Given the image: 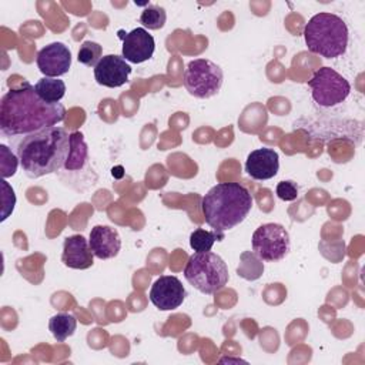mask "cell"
I'll return each mask as SVG.
<instances>
[{
  "label": "cell",
  "mask_w": 365,
  "mask_h": 365,
  "mask_svg": "<svg viewBox=\"0 0 365 365\" xmlns=\"http://www.w3.org/2000/svg\"><path fill=\"white\" fill-rule=\"evenodd\" d=\"M187 297L182 282L174 275H161L154 281L150 289V301L160 311L178 308Z\"/></svg>",
  "instance_id": "9"
},
{
  "label": "cell",
  "mask_w": 365,
  "mask_h": 365,
  "mask_svg": "<svg viewBox=\"0 0 365 365\" xmlns=\"http://www.w3.org/2000/svg\"><path fill=\"white\" fill-rule=\"evenodd\" d=\"M304 38L311 53L325 58H336L346 51L348 27L346 23L334 13H318L312 16L304 27Z\"/></svg>",
  "instance_id": "4"
},
{
  "label": "cell",
  "mask_w": 365,
  "mask_h": 365,
  "mask_svg": "<svg viewBox=\"0 0 365 365\" xmlns=\"http://www.w3.org/2000/svg\"><path fill=\"white\" fill-rule=\"evenodd\" d=\"M252 204V195L242 184L218 182L202 197L201 211L212 231L224 235L247 218Z\"/></svg>",
  "instance_id": "3"
},
{
  "label": "cell",
  "mask_w": 365,
  "mask_h": 365,
  "mask_svg": "<svg viewBox=\"0 0 365 365\" xmlns=\"http://www.w3.org/2000/svg\"><path fill=\"white\" fill-rule=\"evenodd\" d=\"M131 73L130 64L117 54H107L101 57L98 64L94 67V78L100 86L104 87H120L127 83Z\"/></svg>",
  "instance_id": "12"
},
{
  "label": "cell",
  "mask_w": 365,
  "mask_h": 365,
  "mask_svg": "<svg viewBox=\"0 0 365 365\" xmlns=\"http://www.w3.org/2000/svg\"><path fill=\"white\" fill-rule=\"evenodd\" d=\"M88 158L87 144L84 141V135L80 131H74L70 134V153L67 161L64 164L66 171L81 170Z\"/></svg>",
  "instance_id": "16"
},
{
  "label": "cell",
  "mask_w": 365,
  "mask_h": 365,
  "mask_svg": "<svg viewBox=\"0 0 365 365\" xmlns=\"http://www.w3.org/2000/svg\"><path fill=\"white\" fill-rule=\"evenodd\" d=\"M167 20V13L164 7L158 4H147V7L140 14V23L148 30H160L164 27Z\"/></svg>",
  "instance_id": "20"
},
{
  "label": "cell",
  "mask_w": 365,
  "mask_h": 365,
  "mask_svg": "<svg viewBox=\"0 0 365 365\" xmlns=\"http://www.w3.org/2000/svg\"><path fill=\"white\" fill-rule=\"evenodd\" d=\"M36 63L44 77L57 78L68 73L71 66V51L64 43L54 41L44 46L37 53Z\"/></svg>",
  "instance_id": "10"
},
{
  "label": "cell",
  "mask_w": 365,
  "mask_h": 365,
  "mask_svg": "<svg viewBox=\"0 0 365 365\" xmlns=\"http://www.w3.org/2000/svg\"><path fill=\"white\" fill-rule=\"evenodd\" d=\"M70 153V134L57 125L23 135L16 145L20 165L29 178H38L64 168Z\"/></svg>",
  "instance_id": "2"
},
{
  "label": "cell",
  "mask_w": 365,
  "mask_h": 365,
  "mask_svg": "<svg viewBox=\"0 0 365 365\" xmlns=\"http://www.w3.org/2000/svg\"><path fill=\"white\" fill-rule=\"evenodd\" d=\"M1 190H3V197H1V201H3V210H1V221H4L14 210V205H16V195H14V191L13 188L9 185V182L6 180L1 181Z\"/></svg>",
  "instance_id": "22"
},
{
  "label": "cell",
  "mask_w": 365,
  "mask_h": 365,
  "mask_svg": "<svg viewBox=\"0 0 365 365\" xmlns=\"http://www.w3.org/2000/svg\"><path fill=\"white\" fill-rule=\"evenodd\" d=\"M184 277L190 285L205 295L222 289L230 278L224 259L211 251L192 254L184 268Z\"/></svg>",
  "instance_id": "5"
},
{
  "label": "cell",
  "mask_w": 365,
  "mask_h": 365,
  "mask_svg": "<svg viewBox=\"0 0 365 365\" xmlns=\"http://www.w3.org/2000/svg\"><path fill=\"white\" fill-rule=\"evenodd\" d=\"M222 80L224 74L218 64L207 58H195L187 64L182 84L191 96L210 98L221 90Z\"/></svg>",
  "instance_id": "6"
},
{
  "label": "cell",
  "mask_w": 365,
  "mask_h": 365,
  "mask_svg": "<svg viewBox=\"0 0 365 365\" xmlns=\"http://www.w3.org/2000/svg\"><path fill=\"white\" fill-rule=\"evenodd\" d=\"M225 237L215 231H207L204 228H197L190 235V245L195 252L211 251L215 241H222Z\"/></svg>",
  "instance_id": "19"
},
{
  "label": "cell",
  "mask_w": 365,
  "mask_h": 365,
  "mask_svg": "<svg viewBox=\"0 0 365 365\" xmlns=\"http://www.w3.org/2000/svg\"><path fill=\"white\" fill-rule=\"evenodd\" d=\"M90 248L98 259H110L117 257L121 250V238L115 228L108 225H96L90 231Z\"/></svg>",
  "instance_id": "15"
},
{
  "label": "cell",
  "mask_w": 365,
  "mask_h": 365,
  "mask_svg": "<svg viewBox=\"0 0 365 365\" xmlns=\"http://www.w3.org/2000/svg\"><path fill=\"white\" fill-rule=\"evenodd\" d=\"M36 93L47 103H58L66 94V83L60 78L43 77L36 86Z\"/></svg>",
  "instance_id": "18"
},
{
  "label": "cell",
  "mask_w": 365,
  "mask_h": 365,
  "mask_svg": "<svg viewBox=\"0 0 365 365\" xmlns=\"http://www.w3.org/2000/svg\"><path fill=\"white\" fill-rule=\"evenodd\" d=\"M120 37H123V58L125 61L140 64L153 57L155 41L145 29L137 27L125 36L120 33Z\"/></svg>",
  "instance_id": "11"
},
{
  "label": "cell",
  "mask_w": 365,
  "mask_h": 365,
  "mask_svg": "<svg viewBox=\"0 0 365 365\" xmlns=\"http://www.w3.org/2000/svg\"><path fill=\"white\" fill-rule=\"evenodd\" d=\"M64 117L66 108L61 103L44 101L26 80L10 88L0 101V131L6 137L27 135L57 125Z\"/></svg>",
  "instance_id": "1"
},
{
  "label": "cell",
  "mask_w": 365,
  "mask_h": 365,
  "mask_svg": "<svg viewBox=\"0 0 365 365\" xmlns=\"http://www.w3.org/2000/svg\"><path fill=\"white\" fill-rule=\"evenodd\" d=\"M314 101L321 107H334L346 100L351 93L349 81L331 67H321L308 81Z\"/></svg>",
  "instance_id": "7"
},
{
  "label": "cell",
  "mask_w": 365,
  "mask_h": 365,
  "mask_svg": "<svg viewBox=\"0 0 365 365\" xmlns=\"http://www.w3.org/2000/svg\"><path fill=\"white\" fill-rule=\"evenodd\" d=\"M252 251L258 258L268 262L281 261L291 250L289 234L284 225L267 222L259 225L251 238Z\"/></svg>",
  "instance_id": "8"
},
{
  "label": "cell",
  "mask_w": 365,
  "mask_h": 365,
  "mask_svg": "<svg viewBox=\"0 0 365 365\" xmlns=\"http://www.w3.org/2000/svg\"><path fill=\"white\" fill-rule=\"evenodd\" d=\"M61 261L66 267L73 269H87L94 264V254L88 241L80 235H70L63 242Z\"/></svg>",
  "instance_id": "14"
},
{
  "label": "cell",
  "mask_w": 365,
  "mask_h": 365,
  "mask_svg": "<svg viewBox=\"0 0 365 365\" xmlns=\"http://www.w3.org/2000/svg\"><path fill=\"white\" fill-rule=\"evenodd\" d=\"M101 53L103 47L98 43L88 40L80 46L77 60L87 67H96L101 60Z\"/></svg>",
  "instance_id": "21"
},
{
  "label": "cell",
  "mask_w": 365,
  "mask_h": 365,
  "mask_svg": "<svg viewBox=\"0 0 365 365\" xmlns=\"http://www.w3.org/2000/svg\"><path fill=\"white\" fill-rule=\"evenodd\" d=\"M279 168L278 153L272 148L262 147L251 151L245 161L247 174L258 181L269 180L277 175Z\"/></svg>",
  "instance_id": "13"
},
{
  "label": "cell",
  "mask_w": 365,
  "mask_h": 365,
  "mask_svg": "<svg viewBox=\"0 0 365 365\" xmlns=\"http://www.w3.org/2000/svg\"><path fill=\"white\" fill-rule=\"evenodd\" d=\"M277 195L282 201H294L298 197V185L297 182L287 180V181H279L277 184Z\"/></svg>",
  "instance_id": "23"
},
{
  "label": "cell",
  "mask_w": 365,
  "mask_h": 365,
  "mask_svg": "<svg viewBox=\"0 0 365 365\" xmlns=\"http://www.w3.org/2000/svg\"><path fill=\"white\" fill-rule=\"evenodd\" d=\"M77 328V319L68 312H57L48 321V329L51 331L57 342H64L74 334Z\"/></svg>",
  "instance_id": "17"
}]
</instances>
